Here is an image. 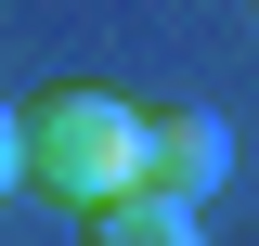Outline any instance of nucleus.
Segmentation results:
<instances>
[{"instance_id":"1","label":"nucleus","mask_w":259,"mask_h":246,"mask_svg":"<svg viewBox=\"0 0 259 246\" xmlns=\"http://www.w3.org/2000/svg\"><path fill=\"white\" fill-rule=\"evenodd\" d=\"M26 117V182L52 194V208H117V194H143V104L104 91V78H65V91L13 104Z\"/></svg>"},{"instance_id":"2","label":"nucleus","mask_w":259,"mask_h":246,"mask_svg":"<svg viewBox=\"0 0 259 246\" xmlns=\"http://www.w3.org/2000/svg\"><path fill=\"white\" fill-rule=\"evenodd\" d=\"M221 182H233V130L207 117V104H168V117H143V194H168V208H207Z\"/></svg>"},{"instance_id":"3","label":"nucleus","mask_w":259,"mask_h":246,"mask_svg":"<svg viewBox=\"0 0 259 246\" xmlns=\"http://www.w3.org/2000/svg\"><path fill=\"white\" fill-rule=\"evenodd\" d=\"M91 246H207V220L168 194H117V208H91Z\"/></svg>"},{"instance_id":"4","label":"nucleus","mask_w":259,"mask_h":246,"mask_svg":"<svg viewBox=\"0 0 259 246\" xmlns=\"http://www.w3.org/2000/svg\"><path fill=\"white\" fill-rule=\"evenodd\" d=\"M0 182H26V117L0 104Z\"/></svg>"}]
</instances>
